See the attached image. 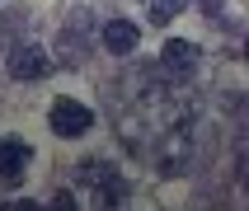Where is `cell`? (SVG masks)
I'll list each match as a JSON object with an SVG mask.
<instances>
[{
  "label": "cell",
  "instance_id": "6da1fadb",
  "mask_svg": "<svg viewBox=\"0 0 249 211\" xmlns=\"http://www.w3.org/2000/svg\"><path fill=\"white\" fill-rule=\"evenodd\" d=\"M47 122H52V131H56V136H85V131L94 127V113L85 108L80 98H56V103H52V117H47Z\"/></svg>",
  "mask_w": 249,
  "mask_h": 211
},
{
  "label": "cell",
  "instance_id": "7a4b0ae2",
  "mask_svg": "<svg viewBox=\"0 0 249 211\" xmlns=\"http://www.w3.org/2000/svg\"><path fill=\"white\" fill-rule=\"evenodd\" d=\"M10 75L14 80H47V75H52V56L42 52L38 42H24V47L10 56Z\"/></svg>",
  "mask_w": 249,
  "mask_h": 211
},
{
  "label": "cell",
  "instance_id": "3957f363",
  "mask_svg": "<svg viewBox=\"0 0 249 211\" xmlns=\"http://www.w3.org/2000/svg\"><path fill=\"white\" fill-rule=\"evenodd\" d=\"M160 66H165L174 80L193 75V66H197V47H193L188 38H169V42H165V52H160Z\"/></svg>",
  "mask_w": 249,
  "mask_h": 211
},
{
  "label": "cell",
  "instance_id": "277c9868",
  "mask_svg": "<svg viewBox=\"0 0 249 211\" xmlns=\"http://www.w3.org/2000/svg\"><path fill=\"white\" fill-rule=\"evenodd\" d=\"M99 42H104L113 56H132L137 42H141V33H137V24H127V19H108L104 33H99Z\"/></svg>",
  "mask_w": 249,
  "mask_h": 211
},
{
  "label": "cell",
  "instance_id": "5b68a950",
  "mask_svg": "<svg viewBox=\"0 0 249 211\" xmlns=\"http://www.w3.org/2000/svg\"><path fill=\"white\" fill-rule=\"evenodd\" d=\"M28 160H33V146H24V141H0V179L5 183H19L24 179V169H28Z\"/></svg>",
  "mask_w": 249,
  "mask_h": 211
},
{
  "label": "cell",
  "instance_id": "8992f818",
  "mask_svg": "<svg viewBox=\"0 0 249 211\" xmlns=\"http://www.w3.org/2000/svg\"><path fill=\"white\" fill-rule=\"evenodd\" d=\"M188 10V0H151V24H174V19H179V14Z\"/></svg>",
  "mask_w": 249,
  "mask_h": 211
},
{
  "label": "cell",
  "instance_id": "52a82bcc",
  "mask_svg": "<svg viewBox=\"0 0 249 211\" xmlns=\"http://www.w3.org/2000/svg\"><path fill=\"white\" fill-rule=\"evenodd\" d=\"M47 211H80V207H75V197H71L66 188H61V193L52 197V207H47Z\"/></svg>",
  "mask_w": 249,
  "mask_h": 211
},
{
  "label": "cell",
  "instance_id": "ba28073f",
  "mask_svg": "<svg viewBox=\"0 0 249 211\" xmlns=\"http://www.w3.org/2000/svg\"><path fill=\"white\" fill-rule=\"evenodd\" d=\"M0 211H42V207H38V202H28V197H24V202L14 197V202H5V207H0Z\"/></svg>",
  "mask_w": 249,
  "mask_h": 211
}]
</instances>
